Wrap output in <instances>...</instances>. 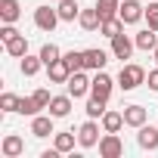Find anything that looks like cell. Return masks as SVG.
I'll return each mask as SVG.
<instances>
[{"label": "cell", "mask_w": 158, "mask_h": 158, "mask_svg": "<svg viewBox=\"0 0 158 158\" xmlns=\"http://www.w3.org/2000/svg\"><path fill=\"white\" fill-rule=\"evenodd\" d=\"M136 143H139V149L155 152V149H158V127H152V124L136 127Z\"/></svg>", "instance_id": "cell-8"}, {"label": "cell", "mask_w": 158, "mask_h": 158, "mask_svg": "<svg viewBox=\"0 0 158 158\" xmlns=\"http://www.w3.org/2000/svg\"><path fill=\"white\" fill-rule=\"evenodd\" d=\"M96 10L102 19H115L118 10H121V0H96Z\"/></svg>", "instance_id": "cell-24"}, {"label": "cell", "mask_w": 158, "mask_h": 158, "mask_svg": "<svg viewBox=\"0 0 158 158\" xmlns=\"http://www.w3.org/2000/svg\"><path fill=\"white\" fill-rule=\"evenodd\" d=\"M31 96H34V102H37L40 109H47V106H50V99H53V96H50V90H44V87H40V90H34Z\"/></svg>", "instance_id": "cell-32"}, {"label": "cell", "mask_w": 158, "mask_h": 158, "mask_svg": "<svg viewBox=\"0 0 158 158\" xmlns=\"http://www.w3.org/2000/svg\"><path fill=\"white\" fill-rule=\"evenodd\" d=\"M19 68H22V74H25V77H34V74L44 68L40 53H37V56H22V65H19Z\"/></svg>", "instance_id": "cell-22"}, {"label": "cell", "mask_w": 158, "mask_h": 158, "mask_svg": "<svg viewBox=\"0 0 158 158\" xmlns=\"http://www.w3.org/2000/svg\"><path fill=\"white\" fill-rule=\"evenodd\" d=\"M59 19L62 22H74L77 16H81V6H77V0H59Z\"/></svg>", "instance_id": "cell-19"}, {"label": "cell", "mask_w": 158, "mask_h": 158, "mask_svg": "<svg viewBox=\"0 0 158 158\" xmlns=\"http://www.w3.org/2000/svg\"><path fill=\"white\" fill-rule=\"evenodd\" d=\"M146 22H149V28L158 31V3H149L146 6Z\"/></svg>", "instance_id": "cell-31"}, {"label": "cell", "mask_w": 158, "mask_h": 158, "mask_svg": "<svg viewBox=\"0 0 158 158\" xmlns=\"http://www.w3.org/2000/svg\"><path fill=\"white\" fill-rule=\"evenodd\" d=\"M77 25H81L84 31H96V28L102 25L99 10H96V6H93V10H81V16H77Z\"/></svg>", "instance_id": "cell-16"}, {"label": "cell", "mask_w": 158, "mask_h": 158, "mask_svg": "<svg viewBox=\"0 0 158 158\" xmlns=\"http://www.w3.org/2000/svg\"><path fill=\"white\" fill-rule=\"evenodd\" d=\"M74 139H77V136H74V130H71V133H56V143H53V146L65 155V152H71V149H74Z\"/></svg>", "instance_id": "cell-26"}, {"label": "cell", "mask_w": 158, "mask_h": 158, "mask_svg": "<svg viewBox=\"0 0 158 158\" xmlns=\"http://www.w3.org/2000/svg\"><path fill=\"white\" fill-rule=\"evenodd\" d=\"M0 152H3V158H19L25 152V139L19 133H6L3 143H0Z\"/></svg>", "instance_id": "cell-9"}, {"label": "cell", "mask_w": 158, "mask_h": 158, "mask_svg": "<svg viewBox=\"0 0 158 158\" xmlns=\"http://www.w3.org/2000/svg\"><path fill=\"white\" fill-rule=\"evenodd\" d=\"M40 59H44V65H50V62L62 59V50H59L56 44H44V47H40Z\"/></svg>", "instance_id": "cell-27"}, {"label": "cell", "mask_w": 158, "mask_h": 158, "mask_svg": "<svg viewBox=\"0 0 158 158\" xmlns=\"http://www.w3.org/2000/svg\"><path fill=\"white\" fill-rule=\"evenodd\" d=\"M149 121V112L143 106H124V124L127 127H143Z\"/></svg>", "instance_id": "cell-13"}, {"label": "cell", "mask_w": 158, "mask_h": 158, "mask_svg": "<svg viewBox=\"0 0 158 158\" xmlns=\"http://www.w3.org/2000/svg\"><path fill=\"white\" fill-rule=\"evenodd\" d=\"M146 81H149V90H158V68H155V71H149Z\"/></svg>", "instance_id": "cell-34"}, {"label": "cell", "mask_w": 158, "mask_h": 158, "mask_svg": "<svg viewBox=\"0 0 158 158\" xmlns=\"http://www.w3.org/2000/svg\"><path fill=\"white\" fill-rule=\"evenodd\" d=\"M99 155H102V158H121V155H124L121 136H118V133H106V136L99 139Z\"/></svg>", "instance_id": "cell-6"}, {"label": "cell", "mask_w": 158, "mask_h": 158, "mask_svg": "<svg viewBox=\"0 0 158 158\" xmlns=\"http://www.w3.org/2000/svg\"><path fill=\"white\" fill-rule=\"evenodd\" d=\"M118 16H121V22H124V25H136L139 19H146V6H143V3H136V0H124L121 10H118Z\"/></svg>", "instance_id": "cell-5"}, {"label": "cell", "mask_w": 158, "mask_h": 158, "mask_svg": "<svg viewBox=\"0 0 158 158\" xmlns=\"http://www.w3.org/2000/svg\"><path fill=\"white\" fill-rule=\"evenodd\" d=\"M47 74H50V84H65L68 77H71V68H68L65 59H56V62L47 65Z\"/></svg>", "instance_id": "cell-11"}, {"label": "cell", "mask_w": 158, "mask_h": 158, "mask_svg": "<svg viewBox=\"0 0 158 158\" xmlns=\"http://www.w3.org/2000/svg\"><path fill=\"white\" fill-rule=\"evenodd\" d=\"M6 53H10L13 59H22V56H28V40H25V34H16L13 40H6Z\"/></svg>", "instance_id": "cell-20"}, {"label": "cell", "mask_w": 158, "mask_h": 158, "mask_svg": "<svg viewBox=\"0 0 158 158\" xmlns=\"http://www.w3.org/2000/svg\"><path fill=\"white\" fill-rule=\"evenodd\" d=\"M152 53H155V62H158V47H155V50H152Z\"/></svg>", "instance_id": "cell-35"}, {"label": "cell", "mask_w": 158, "mask_h": 158, "mask_svg": "<svg viewBox=\"0 0 158 158\" xmlns=\"http://www.w3.org/2000/svg\"><path fill=\"white\" fill-rule=\"evenodd\" d=\"M71 99H74L71 93H65V96H53V99H50V106H47V109H50V115H53V118H65V115L71 112Z\"/></svg>", "instance_id": "cell-15"}, {"label": "cell", "mask_w": 158, "mask_h": 158, "mask_svg": "<svg viewBox=\"0 0 158 158\" xmlns=\"http://www.w3.org/2000/svg\"><path fill=\"white\" fill-rule=\"evenodd\" d=\"M16 34H19V31H16V28H13L10 22H3V28H0V40H3V44H6V40H13Z\"/></svg>", "instance_id": "cell-33"}, {"label": "cell", "mask_w": 158, "mask_h": 158, "mask_svg": "<svg viewBox=\"0 0 158 158\" xmlns=\"http://www.w3.org/2000/svg\"><path fill=\"white\" fill-rule=\"evenodd\" d=\"M99 124H96V118H90V121H84L81 124V130H77V143H81L84 149H93V146H99Z\"/></svg>", "instance_id": "cell-3"}, {"label": "cell", "mask_w": 158, "mask_h": 158, "mask_svg": "<svg viewBox=\"0 0 158 158\" xmlns=\"http://www.w3.org/2000/svg\"><path fill=\"white\" fill-rule=\"evenodd\" d=\"M102 115H106V99L90 96L87 99V118H102Z\"/></svg>", "instance_id": "cell-28"}, {"label": "cell", "mask_w": 158, "mask_h": 158, "mask_svg": "<svg viewBox=\"0 0 158 158\" xmlns=\"http://www.w3.org/2000/svg\"><path fill=\"white\" fill-rule=\"evenodd\" d=\"M31 133H34L37 139L56 133V130H53V115H34V118H31Z\"/></svg>", "instance_id": "cell-14"}, {"label": "cell", "mask_w": 158, "mask_h": 158, "mask_svg": "<svg viewBox=\"0 0 158 158\" xmlns=\"http://www.w3.org/2000/svg\"><path fill=\"white\" fill-rule=\"evenodd\" d=\"M133 44H136V50H155V47H158L155 28H146V31H139V34L133 37Z\"/></svg>", "instance_id": "cell-21"}, {"label": "cell", "mask_w": 158, "mask_h": 158, "mask_svg": "<svg viewBox=\"0 0 158 158\" xmlns=\"http://www.w3.org/2000/svg\"><path fill=\"white\" fill-rule=\"evenodd\" d=\"M62 59L68 62L71 71H81L84 68V50H68V53H62Z\"/></svg>", "instance_id": "cell-25"}, {"label": "cell", "mask_w": 158, "mask_h": 158, "mask_svg": "<svg viewBox=\"0 0 158 158\" xmlns=\"http://www.w3.org/2000/svg\"><path fill=\"white\" fill-rule=\"evenodd\" d=\"M112 87H115V81L106 74V71H96V77H93V84H90V96H96V99H106L109 102V96H112Z\"/></svg>", "instance_id": "cell-7"}, {"label": "cell", "mask_w": 158, "mask_h": 158, "mask_svg": "<svg viewBox=\"0 0 158 158\" xmlns=\"http://www.w3.org/2000/svg\"><path fill=\"white\" fill-rule=\"evenodd\" d=\"M124 127V112H109L106 109V115H102V130L106 133H118Z\"/></svg>", "instance_id": "cell-18"}, {"label": "cell", "mask_w": 158, "mask_h": 158, "mask_svg": "<svg viewBox=\"0 0 158 158\" xmlns=\"http://www.w3.org/2000/svg\"><path fill=\"white\" fill-rule=\"evenodd\" d=\"M19 96L16 93H3V96H0V109H3V112H19Z\"/></svg>", "instance_id": "cell-30"}, {"label": "cell", "mask_w": 158, "mask_h": 158, "mask_svg": "<svg viewBox=\"0 0 158 158\" xmlns=\"http://www.w3.org/2000/svg\"><path fill=\"white\" fill-rule=\"evenodd\" d=\"M59 22H62V19H59V10H53V6H37V10H34V25H37L40 31H53Z\"/></svg>", "instance_id": "cell-4"}, {"label": "cell", "mask_w": 158, "mask_h": 158, "mask_svg": "<svg viewBox=\"0 0 158 158\" xmlns=\"http://www.w3.org/2000/svg\"><path fill=\"white\" fill-rule=\"evenodd\" d=\"M106 62H109V53H106V50H84V68H90V71H102Z\"/></svg>", "instance_id": "cell-12"}, {"label": "cell", "mask_w": 158, "mask_h": 158, "mask_svg": "<svg viewBox=\"0 0 158 158\" xmlns=\"http://www.w3.org/2000/svg\"><path fill=\"white\" fill-rule=\"evenodd\" d=\"M37 112H40V106L34 102V96H25V99L19 102V115H28V118H34Z\"/></svg>", "instance_id": "cell-29"}, {"label": "cell", "mask_w": 158, "mask_h": 158, "mask_svg": "<svg viewBox=\"0 0 158 158\" xmlns=\"http://www.w3.org/2000/svg\"><path fill=\"white\" fill-rule=\"evenodd\" d=\"M133 47H136V44H133V40H130L124 31H121L118 37H112V56H115V59H121V62H124V59H130Z\"/></svg>", "instance_id": "cell-10"}, {"label": "cell", "mask_w": 158, "mask_h": 158, "mask_svg": "<svg viewBox=\"0 0 158 158\" xmlns=\"http://www.w3.org/2000/svg\"><path fill=\"white\" fill-rule=\"evenodd\" d=\"M90 84H93V77H87V74H84V68H81V71H71V77L65 81V90H68L74 99H81V96H87V93H90Z\"/></svg>", "instance_id": "cell-2"}, {"label": "cell", "mask_w": 158, "mask_h": 158, "mask_svg": "<svg viewBox=\"0 0 158 158\" xmlns=\"http://www.w3.org/2000/svg\"><path fill=\"white\" fill-rule=\"evenodd\" d=\"M139 84H146V68H143V65H133V62L121 65V71H118V87H121L124 93H130V90H136Z\"/></svg>", "instance_id": "cell-1"}, {"label": "cell", "mask_w": 158, "mask_h": 158, "mask_svg": "<svg viewBox=\"0 0 158 158\" xmlns=\"http://www.w3.org/2000/svg\"><path fill=\"white\" fill-rule=\"evenodd\" d=\"M99 31L112 40V37H118L121 31H124V22H121V16H115V19H102V25H99Z\"/></svg>", "instance_id": "cell-23"}, {"label": "cell", "mask_w": 158, "mask_h": 158, "mask_svg": "<svg viewBox=\"0 0 158 158\" xmlns=\"http://www.w3.org/2000/svg\"><path fill=\"white\" fill-rule=\"evenodd\" d=\"M22 16V6H19V0H0V19H3V22H16Z\"/></svg>", "instance_id": "cell-17"}]
</instances>
